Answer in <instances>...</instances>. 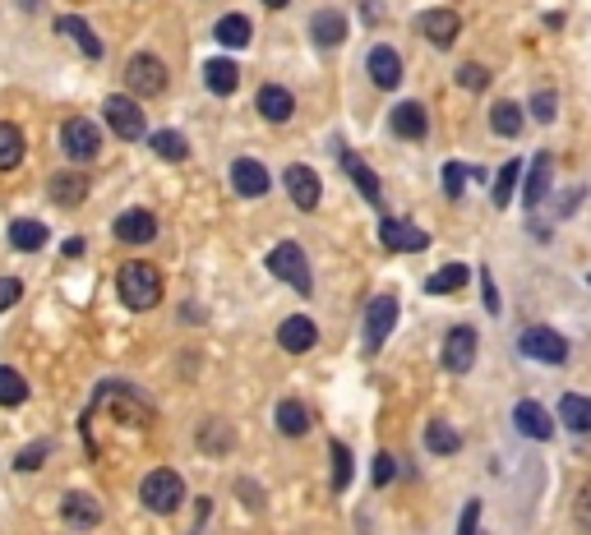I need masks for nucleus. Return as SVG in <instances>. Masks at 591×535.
I'll return each mask as SVG.
<instances>
[{"label":"nucleus","instance_id":"1","mask_svg":"<svg viewBox=\"0 0 591 535\" xmlns=\"http://www.w3.org/2000/svg\"><path fill=\"white\" fill-rule=\"evenodd\" d=\"M116 291H121V305L134 314H144L153 310L157 300H162V273H157L153 263L144 259H134L121 268V277H116Z\"/></svg>","mask_w":591,"mask_h":535},{"label":"nucleus","instance_id":"2","mask_svg":"<svg viewBox=\"0 0 591 535\" xmlns=\"http://www.w3.org/2000/svg\"><path fill=\"white\" fill-rule=\"evenodd\" d=\"M268 273L278 277V282L296 286L301 296H310V291H314L310 259H305V250L296 245V240H282V245H273V250H268Z\"/></svg>","mask_w":591,"mask_h":535},{"label":"nucleus","instance_id":"3","mask_svg":"<svg viewBox=\"0 0 591 535\" xmlns=\"http://www.w3.org/2000/svg\"><path fill=\"white\" fill-rule=\"evenodd\" d=\"M139 499H144L148 512H157V517H167V512L181 508L185 499V480L171 471V466H157V471H148L144 485H139Z\"/></svg>","mask_w":591,"mask_h":535},{"label":"nucleus","instance_id":"4","mask_svg":"<svg viewBox=\"0 0 591 535\" xmlns=\"http://www.w3.org/2000/svg\"><path fill=\"white\" fill-rule=\"evenodd\" d=\"M125 84H130L134 97H162L167 93V84H171V74L157 56L139 51V56H130V65H125Z\"/></svg>","mask_w":591,"mask_h":535},{"label":"nucleus","instance_id":"5","mask_svg":"<svg viewBox=\"0 0 591 535\" xmlns=\"http://www.w3.org/2000/svg\"><path fill=\"white\" fill-rule=\"evenodd\" d=\"M518 346H522V356L541 360V365H564L568 360V342L555 328H527V333L518 337Z\"/></svg>","mask_w":591,"mask_h":535},{"label":"nucleus","instance_id":"6","mask_svg":"<svg viewBox=\"0 0 591 535\" xmlns=\"http://www.w3.org/2000/svg\"><path fill=\"white\" fill-rule=\"evenodd\" d=\"M61 148H65V157H74V162H93L97 148H102V134H97L93 120L74 116L61 125Z\"/></svg>","mask_w":591,"mask_h":535},{"label":"nucleus","instance_id":"7","mask_svg":"<svg viewBox=\"0 0 591 535\" xmlns=\"http://www.w3.org/2000/svg\"><path fill=\"white\" fill-rule=\"evenodd\" d=\"M102 116L111 120V130L121 134V139H144V111H139L134 97L111 93L107 102H102Z\"/></svg>","mask_w":591,"mask_h":535},{"label":"nucleus","instance_id":"8","mask_svg":"<svg viewBox=\"0 0 591 535\" xmlns=\"http://www.w3.org/2000/svg\"><path fill=\"white\" fill-rule=\"evenodd\" d=\"M393 323H398V300H393V296L370 300V310H365V351H370V356L388 342Z\"/></svg>","mask_w":591,"mask_h":535},{"label":"nucleus","instance_id":"9","mask_svg":"<svg viewBox=\"0 0 591 535\" xmlns=\"http://www.w3.org/2000/svg\"><path fill=\"white\" fill-rule=\"evenodd\" d=\"M379 240H384V250H393V254H421L425 245H430V236H425L421 226L398 222V217H384V222H379Z\"/></svg>","mask_w":591,"mask_h":535},{"label":"nucleus","instance_id":"10","mask_svg":"<svg viewBox=\"0 0 591 535\" xmlns=\"http://www.w3.org/2000/svg\"><path fill=\"white\" fill-rule=\"evenodd\" d=\"M513 425H518V434H527V439H536V443H545L555 434V416H550L536 397H522V402L513 406Z\"/></svg>","mask_w":591,"mask_h":535},{"label":"nucleus","instance_id":"11","mask_svg":"<svg viewBox=\"0 0 591 535\" xmlns=\"http://www.w3.org/2000/svg\"><path fill=\"white\" fill-rule=\"evenodd\" d=\"M550 176H555V157L550 153H536L527 167V180H522V203H527L531 213L550 199Z\"/></svg>","mask_w":591,"mask_h":535},{"label":"nucleus","instance_id":"12","mask_svg":"<svg viewBox=\"0 0 591 535\" xmlns=\"http://www.w3.org/2000/svg\"><path fill=\"white\" fill-rule=\"evenodd\" d=\"M476 365V328H453L444 337V369L448 374H467Z\"/></svg>","mask_w":591,"mask_h":535},{"label":"nucleus","instance_id":"13","mask_svg":"<svg viewBox=\"0 0 591 535\" xmlns=\"http://www.w3.org/2000/svg\"><path fill=\"white\" fill-rule=\"evenodd\" d=\"M231 185H236L241 199H264V194H268L264 162H254V157H236V162H231Z\"/></svg>","mask_w":591,"mask_h":535},{"label":"nucleus","instance_id":"14","mask_svg":"<svg viewBox=\"0 0 591 535\" xmlns=\"http://www.w3.org/2000/svg\"><path fill=\"white\" fill-rule=\"evenodd\" d=\"M61 517H65V526H74V531H93V526H102V508H97V499L84 494V489L65 494Z\"/></svg>","mask_w":591,"mask_h":535},{"label":"nucleus","instance_id":"15","mask_svg":"<svg viewBox=\"0 0 591 535\" xmlns=\"http://www.w3.org/2000/svg\"><path fill=\"white\" fill-rule=\"evenodd\" d=\"M278 342L291 356H305V351H314V342H319V328H314L305 314H291V319L278 323Z\"/></svg>","mask_w":591,"mask_h":535},{"label":"nucleus","instance_id":"16","mask_svg":"<svg viewBox=\"0 0 591 535\" xmlns=\"http://www.w3.org/2000/svg\"><path fill=\"white\" fill-rule=\"evenodd\" d=\"M282 185H287V194H291V203L296 208H319V194H324V185H319V176H314L310 167H287V176H282Z\"/></svg>","mask_w":591,"mask_h":535},{"label":"nucleus","instance_id":"17","mask_svg":"<svg viewBox=\"0 0 591 535\" xmlns=\"http://www.w3.org/2000/svg\"><path fill=\"white\" fill-rule=\"evenodd\" d=\"M421 33L430 37L435 47H453V42H458V33H462L458 10H425L421 14Z\"/></svg>","mask_w":591,"mask_h":535},{"label":"nucleus","instance_id":"18","mask_svg":"<svg viewBox=\"0 0 591 535\" xmlns=\"http://www.w3.org/2000/svg\"><path fill=\"white\" fill-rule=\"evenodd\" d=\"M370 84L384 88V93H393V88L402 84V56L393 47H374L370 51Z\"/></svg>","mask_w":591,"mask_h":535},{"label":"nucleus","instance_id":"19","mask_svg":"<svg viewBox=\"0 0 591 535\" xmlns=\"http://www.w3.org/2000/svg\"><path fill=\"white\" fill-rule=\"evenodd\" d=\"M254 107H259V116H264V120H273V125H287L291 111H296V97H291L282 84H264Z\"/></svg>","mask_w":591,"mask_h":535},{"label":"nucleus","instance_id":"20","mask_svg":"<svg viewBox=\"0 0 591 535\" xmlns=\"http://www.w3.org/2000/svg\"><path fill=\"white\" fill-rule=\"evenodd\" d=\"M116 236H121L125 245H148V240L157 236V217L144 213V208H130V213L116 217Z\"/></svg>","mask_w":591,"mask_h":535},{"label":"nucleus","instance_id":"21","mask_svg":"<svg viewBox=\"0 0 591 535\" xmlns=\"http://www.w3.org/2000/svg\"><path fill=\"white\" fill-rule=\"evenodd\" d=\"M393 134L398 139H425V130H430V116H425L421 102H402V107H393Z\"/></svg>","mask_w":591,"mask_h":535},{"label":"nucleus","instance_id":"22","mask_svg":"<svg viewBox=\"0 0 591 535\" xmlns=\"http://www.w3.org/2000/svg\"><path fill=\"white\" fill-rule=\"evenodd\" d=\"M47 190H51V199L61 203V208H74V203L88 199V176H79V171H56Z\"/></svg>","mask_w":591,"mask_h":535},{"label":"nucleus","instance_id":"23","mask_svg":"<svg viewBox=\"0 0 591 535\" xmlns=\"http://www.w3.org/2000/svg\"><path fill=\"white\" fill-rule=\"evenodd\" d=\"M310 37H314V47H338L342 37H347V19H342V10H319L314 14Z\"/></svg>","mask_w":591,"mask_h":535},{"label":"nucleus","instance_id":"24","mask_svg":"<svg viewBox=\"0 0 591 535\" xmlns=\"http://www.w3.org/2000/svg\"><path fill=\"white\" fill-rule=\"evenodd\" d=\"M559 420H564L573 434H591V397L564 393V397H559Z\"/></svg>","mask_w":591,"mask_h":535},{"label":"nucleus","instance_id":"25","mask_svg":"<svg viewBox=\"0 0 591 535\" xmlns=\"http://www.w3.org/2000/svg\"><path fill=\"white\" fill-rule=\"evenodd\" d=\"M204 79H208V88L222 93V97H231L236 88H241V70H236V60H222V56L204 65Z\"/></svg>","mask_w":591,"mask_h":535},{"label":"nucleus","instance_id":"26","mask_svg":"<svg viewBox=\"0 0 591 535\" xmlns=\"http://www.w3.org/2000/svg\"><path fill=\"white\" fill-rule=\"evenodd\" d=\"M425 448L435 452V457H453V452L462 448V434L448 425V420H430V425H425Z\"/></svg>","mask_w":591,"mask_h":535},{"label":"nucleus","instance_id":"27","mask_svg":"<svg viewBox=\"0 0 591 535\" xmlns=\"http://www.w3.org/2000/svg\"><path fill=\"white\" fill-rule=\"evenodd\" d=\"M467 277H471L467 263H444V268H439V273L425 282V291H430V296H453V291H462V286H467Z\"/></svg>","mask_w":591,"mask_h":535},{"label":"nucleus","instance_id":"28","mask_svg":"<svg viewBox=\"0 0 591 535\" xmlns=\"http://www.w3.org/2000/svg\"><path fill=\"white\" fill-rule=\"evenodd\" d=\"M148 148H153L162 162H185V157H190V143H185V134H176V130H153L148 134Z\"/></svg>","mask_w":591,"mask_h":535},{"label":"nucleus","instance_id":"29","mask_svg":"<svg viewBox=\"0 0 591 535\" xmlns=\"http://www.w3.org/2000/svg\"><path fill=\"white\" fill-rule=\"evenodd\" d=\"M342 167H347V176L356 180V190H361L365 199H370L374 208H379V199H384V194H379V176H374V171L365 167V162H361L356 153H342Z\"/></svg>","mask_w":591,"mask_h":535},{"label":"nucleus","instance_id":"30","mask_svg":"<svg viewBox=\"0 0 591 535\" xmlns=\"http://www.w3.org/2000/svg\"><path fill=\"white\" fill-rule=\"evenodd\" d=\"M10 245H14V250H24V254L42 250V245H47V226H42V222H33V217H24V222H14V226H10Z\"/></svg>","mask_w":591,"mask_h":535},{"label":"nucleus","instance_id":"31","mask_svg":"<svg viewBox=\"0 0 591 535\" xmlns=\"http://www.w3.org/2000/svg\"><path fill=\"white\" fill-rule=\"evenodd\" d=\"M56 28H61V33H70L74 42H79V51H84L88 60H97V56H102V42H97V33L84 24V19H79V14H65V19H61Z\"/></svg>","mask_w":591,"mask_h":535},{"label":"nucleus","instance_id":"32","mask_svg":"<svg viewBox=\"0 0 591 535\" xmlns=\"http://www.w3.org/2000/svg\"><path fill=\"white\" fill-rule=\"evenodd\" d=\"M490 130L504 134V139H518L522 134V107L518 102H495V111H490Z\"/></svg>","mask_w":591,"mask_h":535},{"label":"nucleus","instance_id":"33","mask_svg":"<svg viewBox=\"0 0 591 535\" xmlns=\"http://www.w3.org/2000/svg\"><path fill=\"white\" fill-rule=\"evenodd\" d=\"M278 429L287 434V439H301V434H310V411H305L301 402H282L278 406Z\"/></svg>","mask_w":591,"mask_h":535},{"label":"nucleus","instance_id":"34","mask_svg":"<svg viewBox=\"0 0 591 535\" xmlns=\"http://www.w3.org/2000/svg\"><path fill=\"white\" fill-rule=\"evenodd\" d=\"M24 162V134L0 120V171H14Z\"/></svg>","mask_w":591,"mask_h":535},{"label":"nucleus","instance_id":"35","mask_svg":"<svg viewBox=\"0 0 591 535\" xmlns=\"http://www.w3.org/2000/svg\"><path fill=\"white\" fill-rule=\"evenodd\" d=\"M218 42L222 47H250V19L245 14H227V19H218Z\"/></svg>","mask_w":591,"mask_h":535},{"label":"nucleus","instance_id":"36","mask_svg":"<svg viewBox=\"0 0 591 535\" xmlns=\"http://www.w3.org/2000/svg\"><path fill=\"white\" fill-rule=\"evenodd\" d=\"M518 180H522V162L513 157V162H504V171H499V180H495V208H508L513 203V194H518Z\"/></svg>","mask_w":591,"mask_h":535},{"label":"nucleus","instance_id":"37","mask_svg":"<svg viewBox=\"0 0 591 535\" xmlns=\"http://www.w3.org/2000/svg\"><path fill=\"white\" fill-rule=\"evenodd\" d=\"M28 402V379L19 369H0V406H24Z\"/></svg>","mask_w":591,"mask_h":535},{"label":"nucleus","instance_id":"38","mask_svg":"<svg viewBox=\"0 0 591 535\" xmlns=\"http://www.w3.org/2000/svg\"><path fill=\"white\" fill-rule=\"evenodd\" d=\"M328 457H333V494H342V489L351 485V448L347 443H333Z\"/></svg>","mask_w":591,"mask_h":535},{"label":"nucleus","instance_id":"39","mask_svg":"<svg viewBox=\"0 0 591 535\" xmlns=\"http://www.w3.org/2000/svg\"><path fill=\"white\" fill-rule=\"evenodd\" d=\"M471 176H476V171L458 167V162H448V167H444V194H448V199H462V190H467Z\"/></svg>","mask_w":591,"mask_h":535},{"label":"nucleus","instance_id":"40","mask_svg":"<svg viewBox=\"0 0 591 535\" xmlns=\"http://www.w3.org/2000/svg\"><path fill=\"white\" fill-rule=\"evenodd\" d=\"M458 84L467 88V93H481V88L490 84V70H485V65H458Z\"/></svg>","mask_w":591,"mask_h":535},{"label":"nucleus","instance_id":"41","mask_svg":"<svg viewBox=\"0 0 591 535\" xmlns=\"http://www.w3.org/2000/svg\"><path fill=\"white\" fill-rule=\"evenodd\" d=\"M559 111V97L555 93H536L531 97V116H536V125H550Z\"/></svg>","mask_w":591,"mask_h":535},{"label":"nucleus","instance_id":"42","mask_svg":"<svg viewBox=\"0 0 591 535\" xmlns=\"http://www.w3.org/2000/svg\"><path fill=\"white\" fill-rule=\"evenodd\" d=\"M199 443H204L208 452H218V443H222V448L231 443V429H227V425H218V420H208L204 434H199Z\"/></svg>","mask_w":591,"mask_h":535},{"label":"nucleus","instance_id":"43","mask_svg":"<svg viewBox=\"0 0 591 535\" xmlns=\"http://www.w3.org/2000/svg\"><path fill=\"white\" fill-rule=\"evenodd\" d=\"M458 535H481V499H471L462 508V522H458Z\"/></svg>","mask_w":591,"mask_h":535},{"label":"nucleus","instance_id":"44","mask_svg":"<svg viewBox=\"0 0 591 535\" xmlns=\"http://www.w3.org/2000/svg\"><path fill=\"white\" fill-rule=\"evenodd\" d=\"M19 296H24V282H19V277H0V314L10 310Z\"/></svg>","mask_w":591,"mask_h":535},{"label":"nucleus","instance_id":"45","mask_svg":"<svg viewBox=\"0 0 591 535\" xmlns=\"http://www.w3.org/2000/svg\"><path fill=\"white\" fill-rule=\"evenodd\" d=\"M393 476H398V466H393V457H388V452H379V457H374V485L384 489Z\"/></svg>","mask_w":591,"mask_h":535},{"label":"nucleus","instance_id":"46","mask_svg":"<svg viewBox=\"0 0 591 535\" xmlns=\"http://www.w3.org/2000/svg\"><path fill=\"white\" fill-rule=\"evenodd\" d=\"M42 462H47V448H42V443H33V448L19 452V462H14V466H19V471H33V466H42Z\"/></svg>","mask_w":591,"mask_h":535},{"label":"nucleus","instance_id":"47","mask_svg":"<svg viewBox=\"0 0 591 535\" xmlns=\"http://www.w3.org/2000/svg\"><path fill=\"white\" fill-rule=\"evenodd\" d=\"M573 512H578V526L582 531H591V485H582L578 503H573Z\"/></svg>","mask_w":591,"mask_h":535},{"label":"nucleus","instance_id":"48","mask_svg":"<svg viewBox=\"0 0 591 535\" xmlns=\"http://www.w3.org/2000/svg\"><path fill=\"white\" fill-rule=\"evenodd\" d=\"M582 194H587V190H564V199H559V203H555V213H559V217H568V213H578V208H582Z\"/></svg>","mask_w":591,"mask_h":535},{"label":"nucleus","instance_id":"49","mask_svg":"<svg viewBox=\"0 0 591 535\" xmlns=\"http://www.w3.org/2000/svg\"><path fill=\"white\" fill-rule=\"evenodd\" d=\"M481 291H485V310H490V314H499V291H495V277L485 273V268H481Z\"/></svg>","mask_w":591,"mask_h":535},{"label":"nucleus","instance_id":"50","mask_svg":"<svg viewBox=\"0 0 591 535\" xmlns=\"http://www.w3.org/2000/svg\"><path fill=\"white\" fill-rule=\"evenodd\" d=\"M79 254H84V240H79V236L65 240V259H79Z\"/></svg>","mask_w":591,"mask_h":535},{"label":"nucleus","instance_id":"51","mask_svg":"<svg viewBox=\"0 0 591 535\" xmlns=\"http://www.w3.org/2000/svg\"><path fill=\"white\" fill-rule=\"evenodd\" d=\"M264 5H268V10H282V5H287V0H264Z\"/></svg>","mask_w":591,"mask_h":535}]
</instances>
